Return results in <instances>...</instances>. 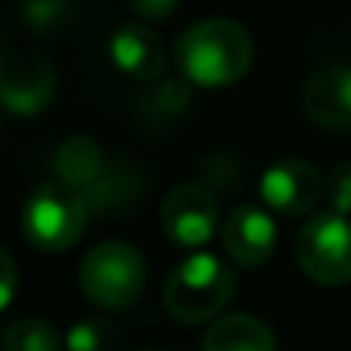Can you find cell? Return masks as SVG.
Returning a JSON list of instances; mask_svg holds the SVG:
<instances>
[{
	"mask_svg": "<svg viewBox=\"0 0 351 351\" xmlns=\"http://www.w3.org/2000/svg\"><path fill=\"white\" fill-rule=\"evenodd\" d=\"M259 194L280 216H305L327 197V176L308 160L287 158L262 173Z\"/></svg>",
	"mask_w": 351,
	"mask_h": 351,
	"instance_id": "7",
	"label": "cell"
},
{
	"mask_svg": "<svg viewBox=\"0 0 351 351\" xmlns=\"http://www.w3.org/2000/svg\"><path fill=\"white\" fill-rule=\"evenodd\" d=\"M222 243L231 262L241 268H259L262 262L271 259L278 247V225L259 206H237L222 225Z\"/></svg>",
	"mask_w": 351,
	"mask_h": 351,
	"instance_id": "9",
	"label": "cell"
},
{
	"mask_svg": "<svg viewBox=\"0 0 351 351\" xmlns=\"http://www.w3.org/2000/svg\"><path fill=\"white\" fill-rule=\"evenodd\" d=\"M53 164H56L59 182L77 188V191H86L99 179V173L105 170L102 148L90 136H71V139H65L59 145V152H56Z\"/></svg>",
	"mask_w": 351,
	"mask_h": 351,
	"instance_id": "14",
	"label": "cell"
},
{
	"mask_svg": "<svg viewBox=\"0 0 351 351\" xmlns=\"http://www.w3.org/2000/svg\"><path fill=\"white\" fill-rule=\"evenodd\" d=\"M176 65L188 84L228 86L253 65V40L234 19H204L179 37Z\"/></svg>",
	"mask_w": 351,
	"mask_h": 351,
	"instance_id": "1",
	"label": "cell"
},
{
	"mask_svg": "<svg viewBox=\"0 0 351 351\" xmlns=\"http://www.w3.org/2000/svg\"><path fill=\"white\" fill-rule=\"evenodd\" d=\"M3 351H62V339L49 321L28 317L3 333Z\"/></svg>",
	"mask_w": 351,
	"mask_h": 351,
	"instance_id": "15",
	"label": "cell"
},
{
	"mask_svg": "<svg viewBox=\"0 0 351 351\" xmlns=\"http://www.w3.org/2000/svg\"><path fill=\"white\" fill-rule=\"evenodd\" d=\"M130 6H133V12L139 19H152V22H160V19L173 16L176 6H179V0H130Z\"/></svg>",
	"mask_w": 351,
	"mask_h": 351,
	"instance_id": "21",
	"label": "cell"
},
{
	"mask_svg": "<svg viewBox=\"0 0 351 351\" xmlns=\"http://www.w3.org/2000/svg\"><path fill=\"white\" fill-rule=\"evenodd\" d=\"M111 59L127 77L152 84L164 74L167 49L158 31H152L148 25H123L111 37Z\"/></svg>",
	"mask_w": 351,
	"mask_h": 351,
	"instance_id": "11",
	"label": "cell"
},
{
	"mask_svg": "<svg viewBox=\"0 0 351 351\" xmlns=\"http://www.w3.org/2000/svg\"><path fill=\"white\" fill-rule=\"evenodd\" d=\"M142 351H160V348H142Z\"/></svg>",
	"mask_w": 351,
	"mask_h": 351,
	"instance_id": "22",
	"label": "cell"
},
{
	"mask_svg": "<svg viewBox=\"0 0 351 351\" xmlns=\"http://www.w3.org/2000/svg\"><path fill=\"white\" fill-rule=\"evenodd\" d=\"M56 93V71L34 49H10L0 56V105L10 114H40Z\"/></svg>",
	"mask_w": 351,
	"mask_h": 351,
	"instance_id": "6",
	"label": "cell"
},
{
	"mask_svg": "<svg viewBox=\"0 0 351 351\" xmlns=\"http://www.w3.org/2000/svg\"><path fill=\"white\" fill-rule=\"evenodd\" d=\"M302 108L324 130H351V68H324L305 84Z\"/></svg>",
	"mask_w": 351,
	"mask_h": 351,
	"instance_id": "10",
	"label": "cell"
},
{
	"mask_svg": "<svg viewBox=\"0 0 351 351\" xmlns=\"http://www.w3.org/2000/svg\"><path fill=\"white\" fill-rule=\"evenodd\" d=\"M200 351H278L271 330L250 315H228L204 336Z\"/></svg>",
	"mask_w": 351,
	"mask_h": 351,
	"instance_id": "13",
	"label": "cell"
},
{
	"mask_svg": "<svg viewBox=\"0 0 351 351\" xmlns=\"http://www.w3.org/2000/svg\"><path fill=\"white\" fill-rule=\"evenodd\" d=\"M237 278L219 256L194 253L173 268L164 284L167 311L182 324H204L231 302Z\"/></svg>",
	"mask_w": 351,
	"mask_h": 351,
	"instance_id": "2",
	"label": "cell"
},
{
	"mask_svg": "<svg viewBox=\"0 0 351 351\" xmlns=\"http://www.w3.org/2000/svg\"><path fill=\"white\" fill-rule=\"evenodd\" d=\"M148 268L142 253L127 241L96 243L80 262V287L99 308H130L145 290Z\"/></svg>",
	"mask_w": 351,
	"mask_h": 351,
	"instance_id": "4",
	"label": "cell"
},
{
	"mask_svg": "<svg viewBox=\"0 0 351 351\" xmlns=\"http://www.w3.org/2000/svg\"><path fill=\"white\" fill-rule=\"evenodd\" d=\"M90 219L84 191L65 182H43L22 206V234L43 253H62L80 241Z\"/></svg>",
	"mask_w": 351,
	"mask_h": 351,
	"instance_id": "3",
	"label": "cell"
},
{
	"mask_svg": "<svg viewBox=\"0 0 351 351\" xmlns=\"http://www.w3.org/2000/svg\"><path fill=\"white\" fill-rule=\"evenodd\" d=\"M219 222V204L216 194L206 185L197 182H185V185L173 188L160 204V225H164L167 237L179 247H200L213 237Z\"/></svg>",
	"mask_w": 351,
	"mask_h": 351,
	"instance_id": "8",
	"label": "cell"
},
{
	"mask_svg": "<svg viewBox=\"0 0 351 351\" xmlns=\"http://www.w3.org/2000/svg\"><path fill=\"white\" fill-rule=\"evenodd\" d=\"M16 284H19L16 262H12V256L6 253L3 247H0V311L12 302V296H16Z\"/></svg>",
	"mask_w": 351,
	"mask_h": 351,
	"instance_id": "20",
	"label": "cell"
},
{
	"mask_svg": "<svg viewBox=\"0 0 351 351\" xmlns=\"http://www.w3.org/2000/svg\"><path fill=\"white\" fill-rule=\"evenodd\" d=\"M142 185H145V182H142L139 167L130 164V160H111V164H105V170L99 173V179L84 191V197H86L90 213L108 216V213L133 206L142 194Z\"/></svg>",
	"mask_w": 351,
	"mask_h": 351,
	"instance_id": "12",
	"label": "cell"
},
{
	"mask_svg": "<svg viewBox=\"0 0 351 351\" xmlns=\"http://www.w3.org/2000/svg\"><path fill=\"white\" fill-rule=\"evenodd\" d=\"M296 262L315 284L342 287L351 280V222L339 213H317L296 234Z\"/></svg>",
	"mask_w": 351,
	"mask_h": 351,
	"instance_id": "5",
	"label": "cell"
},
{
	"mask_svg": "<svg viewBox=\"0 0 351 351\" xmlns=\"http://www.w3.org/2000/svg\"><path fill=\"white\" fill-rule=\"evenodd\" d=\"M117 348V327L108 321L86 317L77 321L65 336V351H114Z\"/></svg>",
	"mask_w": 351,
	"mask_h": 351,
	"instance_id": "16",
	"label": "cell"
},
{
	"mask_svg": "<svg viewBox=\"0 0 351 351\" xmlns=\"http://www.w3.org/2000/svg\"><path fill=\"white\" fill-rule=\"evenodd\" d=\"M22 12L31 31L49 34V31L62 28L74 16V6H71V0H25Z\"/></svg>",
	"mask_w": 351,
	"mask_h": 351,
	"instance_id": "17",
	"label": "cell"
},
{
	"mask_svg": "<svg viewBox=\"0 0 351 351\" xmlns=\"http://www.w3.org/2000/svg\"><path fill=\"white\" fill-rule=\"evenodd\" d=\"M188 99H191V90H188L185 80H164V84L145 99V105H148V111H154L158 117H167V114L173 117L185 108Z\"/></svg>",
	"mask_w": 351,
	"mask_h": 351,
	"instance_id": "18",
	"label": "cell"
},
{
	"mask_svg": "<svg viewBox=\"0 0 351 351\" xmlns=\"http://www.w3.org/2000/svg\"><path fill=\"white\" fill-rule=\"evenodd\" d=\"M330 210L339 213V216H348L351 213V160H342L336 164L327 176V197Z\"/></svg>",
	"mask_w": 351,
	"mask_h": 351,
	"instance_id": "19",
	"label": "cell"
}]
</instances>
